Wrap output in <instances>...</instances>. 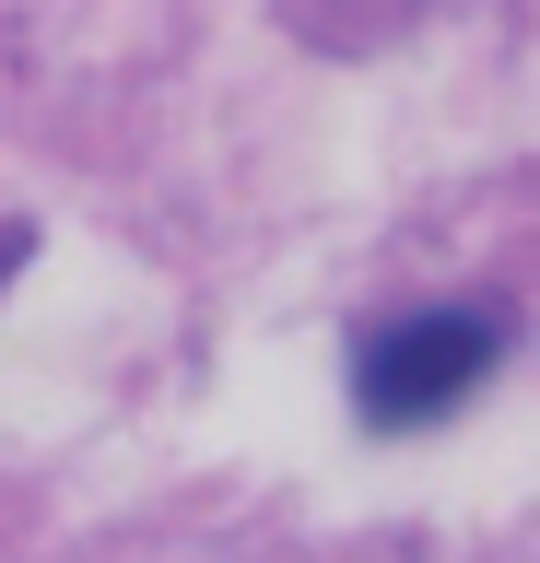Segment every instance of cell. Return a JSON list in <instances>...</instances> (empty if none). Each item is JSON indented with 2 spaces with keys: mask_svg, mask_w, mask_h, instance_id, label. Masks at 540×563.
I'll return each mask as SVG.
<instances>
[{
  "mask_svg": "<svg viewBox=\"0 0 540 563\" xmlns=\"http://www.w3.org/2000/svg\"><path fill=\"white\" fill-rule=\"evenodd\" d=\"M12 258H24V235H0V282H12Z\"/></svg>",
  "mask_w": 540,
  "mask_h": 563,
  "instance_id": "7a4b0ae2",
  "label": "cell"
},
{
  "mask_svg": "<svg viewBox=\"0 0 540 563\" xmlns=\"http://www.w3.org/2000/svg\"><path fill=\"white\" fill-rule=\"evenodd\" d=\"M494 364H505L494 306H411L353 341V422L364 434H423V422L470 411L494 387Z\"/></svg>",
  "mask_w": 540,
  "mask_h": 563,
  "instance_id": "6da1fadb",
  "label": "cell"
}]
</instances>
